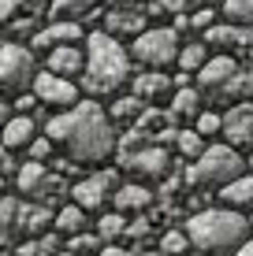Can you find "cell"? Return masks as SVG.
Segmentation results:
<instances>
[{"instance_id": "cell-21", "label": "cell", "mask_w": 253, "mask_h": 256, "mask_svg": "<svg viewBox=\"0 0 253 256\" xmlns=\"http://www.w3.org/2000/svg\"><path fill=\"white\" fill-rule=\"evenodd\" d=\"M220 200L227 208H242V204H253V178L249 174H242V178L227 182V186L220 190Z\"/></svg>"}, {"instance_id": "cell-50", "label": "cell", "mask_w": 253, "mask_h": 256, "mask_svg": "<svg viewBox=\"0 0 253 256\" xmlns=\"http://www.w3.org/2000/svg\"><path fill=\"white\" fill-rule=\"evenodd\" d=\"M220 4H223V0H220Z\"/></svg>"}, {"instance_id": "cell-23", "label": "cell", "mask_w": 253, "mask_h": 256, "mask_svg": "<svg viewBox=\"0 0 253 256\" xmlns=\"http://www.w3.org/2000/svg\"><path fill=\"white\" fill-rule=\"evenodd\" d=\"M197 104H201V96H197V90H179L175 96H171V112L168 116L171 119H182V116H201V112H197Z\"/></svg>"}, {"instance_id": "cell-3", "label": "cell", "mask_w": 253, "mask_h": 256, "mask_svg": "<svg viewBox=\"0 0 253 256\" xmlns=\"http://www.w3.org/2000/svg\"><path fill=\"white\" fill-rule=\"evenodd\" d=\"M249 223L231 208H208L186 219V238L190 245H197L201 252H231L238 245H246Z\"/></svg>"}, {"instance_id": "cell-15", "label": "cell", "mask_w": 253, "mask_h": 256, "mask_svg": "<svg viewBox=\"0 0 253 256\" xmlns=\"http://www.w3.org/2000/svg\"><path fill=\"white\" fill-rule=\"evenodd\" d=\"M86 60H82V48H52L49 52V74L71 82V74H82Z\"/></svg>"}, {"instance_id": "cell-13", "label": "cell", "mask_w": 253, "mask_h": 256, "mask_svg": "<svg viewBox=\"0 0 253 256\" xmlns=\"http://www.w3.org/2000/svg\"><path fill=\"white\" fill-rule=\"evenodd\" d=\"M234 74H238V64H234L231 56H216V60H208V64L197 70V82H201V90L216 93V90H223Z\"/></svg>"}, {"instance_id": "cell-36", "label": "cell", "mask_w": 253, "mask_h": 256, "mask_svg": "<svg viewBox=\"0 0 253 256\" xmlns=\"http://www.w3.org/2000/svg\"><path fill=\"white\" fill-rule=\"evenodd\" d=\"M49 152H52V141L49 138H34L30 141V164H45Z\"/></svg>"}, {"instance_id": "cell-6", "label": "cell", "mask_w": 253, "mask_h": 256, "mask_svg": "<svg viewBox=\"0 0 253 256\" xmlns=\"http://www.w3.org/2000/svg\"><path fill=\"white\" fill-rule=\"evenodd\" d=\"M38 67H34V52L23 45H0V90H23L34 82Z\"/></svg>"}, {"instance_id": "cell-27", "label": "cell", "mask_w": 253, "mask_h": 256, "mask_svg": "<svg viewBox=\"0 0 253 256\" xmlns=\"http://www.w3.org/2000/svg\"><path fill=\"white\" fill-rule=\"evenodd\" d=\"M82 223H86V212H82V208H75V204H67V208L56 216V223H52V226L75 238V234H82Z\"/></svg>"}, {"instance_id": "cell-26", "label": "cell", "mask_w": 253, "mask_h": 256, "mask_svg": "<svg viewBox=\"0 0 253 256\" xmlns=\"http://www.w3.org/2000/svg\"><path fill=\"white\" fill-rule=\"evenodd\" d=\"M208 64V48H205V41H197V45H186V48H179V67L186 70H201Z\"/></svg>"}, {"instance_id": "cell-17", "label": "cell", "mask_w": 253, "mask_h": 256, "mask_svg": "<svg viewBox=\"0 0 253 256\" xmlns=\"http://www.w3.org/2000/svg\"><path fill=\"white\" fill-rule=\"evenodd\" d=\"M205 45H227V48H253V26H212L205 34Z\"/></svg>"}, {"instance_id": "cell-2", "label": "cell", "mask_w": 253, "mask_h": 256, "mask_svg": "<svg viewBox=\"0 0 253 256\" xmlns=\"http://www.w3.org/2000/svg\"><path fill=\"white\" fill-rule=\"evenodd\" d=\"M130 74V56L123 52L116 38H108L104 30L90 34L86 38V74H82V86L90 93H112L127 82Z\"/></svg>"}, {"instance_id": "cell-37", "label": "cell", "mask_w": 253, "mask_h": 256, "mask_svg": "<svg viewBox=\"0 0 253 256\" xmlns=\"http://www.w3.org/2000/svg\"><path fill=\"white\" fill-rule=\"evenodd\" d=\"M71 252L78 256V252H97V238L93 234H75L71 238Z\"/></svg>"}, {"instance_id": "cell-45", "label": "cell", "mask_w": 253, "mask_h": 256, "mask_svg": "<svg viewBox=\"0 0 253 256\" xmlns=\"http://www.w3.org/2000/svg\"><path fill=\"white\" fill-rule=\"evenodd\" d=\"M108 4H127V0H108Z\"/></svg>"}, {"instance_id": "cell-42", "label": "cell", "mask_w": 253, "mask_h": 256, "mask_svg": "<svg viewBox=\"0 0 253 256\" xmlns=\"http://www.w3.org/2000/svg\"><path fill=\"white\" fill-rule=\"evenodd\" d=\"M0 171H12V156H8L4 145H0Z\"/></svg>"}, {"instance_id": "cell-33", "label": "cell", "mask_w": 253, "mask_h": 256, "mask_svg": "<svg viewBox=\"0 0 253 256\" xmlns=\"http://www.w3.org/2000/svg\"><path fill=\"white\" fill-rule=\"evenodd\" d=\"M186 245H190V238L179 234V230H168L160 238V252H168V256H182V252H186Z\"/></svg>"}, {"instance_id": "cell-49", "label": "cell", "mask_w": 253, "mask_h": 256, "mask_svg": "<svg viewBox=\"0 0 253 256\" xmlns=\"http://www.w3.org/2000/svg\"><path fill=\"white\" fill-rule=\"evenodd\" d=\"M249 167H253V156H249Z\"/></svg>"}, {"instance_id": "cell-43", "label": "cell", "mask_w": 253, "mask_h": 256, "mask_svg": "<svg viewBox=\"0 0 253 256\" xmlns=\"http://www.w3.org/2000/svg\"><path fill=\"white\" fill-rule=\"evenodd\" d=\"M231 256H253V242H246V245H238Z\"/></svg>"}, {"instance_id": "cell-9", "label": "cell", "mask_w": 253, "mask_h": 256, "mask_svg": "<svg viewBox=\"0 0 253 256\" xmlns=\"http://www.w3.org/2000/svg\"><path fill=\"white\" fill-rule=\"evenodd\" d=\"M123 167L134 171L138 178H160V174H168L171 156H168V148H160V145H142L138 152L123 156Z\"/></svg>"}, {"instance_id": "cell-14", "label": "cell", "mask_w": 253, "mask_h": 256, "mask_svg": "<svg viewBox=\"0 0 253 256\" xmlns=\"http://www.w3.org/2000/svg\"><path fill=\"white\" fill-rule=\"evenodd\" d=\"M145 19L149 15L145 12H134V8H116V12L104 15V26H108V38H116V34H145Z\"/></svg>"}, {"instance_id": "cell-19", "label": "cell", "mask_w": 253, "mask_h": 256, "mask_svg": "<svg viewBox=\"0 0 253 256\" xmlns=\"http://www.w3.org/2000/svg\"><path fill=\"white\" fill-rule=\"evenodd\" d=\"M116 208H119V216L123 212H142V208H149L153 204V193L145 190V186H119L116 193Z\"/></svg>"}, {"instance_id": "cell-40", "label": "cell", "mask_w": 253, "mask_h": 256, "mask_svg": "<svg viewBox=\"0 0 253 256\" xmlns=\"http://www.w3.org/2000/svg\"><path fill=\"white\" fill-rule=\"evenodd\" d=\"M97 256H134V252H130V249H123V245H104V249H101Z\"/></svg>"}, {"instance_id": "cell-30", "label": "cell", "mask_w": 253, "mask_h": 256, "mask_svg": "<svg viewBox=\"0 0 253 256\" xmlns=\"http://www.w3.org/2000/svg\"><path fill=\"white\" fill-rule=\"evenodd\" d=\"M127 234V219L119 216V212H112V216H104L97 223V238H104V242H116V238Z\"/></svg>"}, {"instance_id": "cell-18", "label": "cell", "mask_w": 253, "mask_h": 256, "mask_svg": "<svg viewBox=\"0 0 253 256\" xmlns=\"http://www.w3.org/2000/svg\"><path fill=\"white\" fill-rule=\"evenodd\" d=\"M15 223L23 226V234H41L52 226V212L45 204H23L19 216H15Z\"/></svg>"}, {"instance_id": "cell-47", "label": "cell", "mask_w": 253, "mask_h": 256, "mask_svg": "<svg viewBox=\"0 0 253 256\" xmlns=\"http://www.w3.org/2000/svg\"><path fill=\"white\" fill-rule=\"evenodd\" d=\"M246 223H249V226H253V216H249V219H246Z\"/></svg>"}, {"instance_id": "cell-48", "label": "cell", "mask_w": 253, "mask_h": 256, "mask_svg": "<svg viewBox=\"0 0 253 256\" xmlns=\"http://www.w3.org/2000/svg\"><path fill=\"white\" fill-rule=\"evenodd\" d=\"M60 256H75V252H60Z\"/></svg>"}, {"instance_id": "cell-24", "label": "cell", "mask_w": 253, "mask_h": 256, "mask_svg": "<svg viewBox=\"0 0 253 256\" xmlns=\"http://www.w3.org/2000/svg\"><path fill=\"white\" fill-rule=\"evenodd\" d=\"M223 15L227 26H253V0H223Z\"/></svg>"}, {"instance_id": "cell-34", "label": "cell", "mask_w": 253, "mask_h": 256, "mask_svg": "<svg viewBox=\"0 0 253 256\" xmlns=\"http://www.w3.org/2000/svg\"><path fill=\"white\" fill-rule=\"evenodd\" d=\"M197 4H201V0H160V8L171 12L175 19H190V15L197 12Z\"/></svg>"}, {"instance_id": "cell-29", "label": "cell", "mask_w": 253, "mask_h": 256, "mask_svg": "<svg viewBox=\"0 0 253 256\" xmlns=\"http://www.w3.org/2000/svg\"><path fill=\"white\" fill-rule=\"evenodd\" d=\"M175 145H179L182 156H190V160H197V156L205 152V138L197 134V130H179V134H175Z\"/></svg>"}, {"instance_id": "cell-46", "label": "cell", "mask_w": 253, "mask_h": 256, "mask_svg": "<svg viewBox=\"0 0 253 256\" xmlns=\"http://www.w3.org/2000/svg\"><path fill=\"white\" fill-rule=\"evenodd\" d=\"M0 193H4V174H0Z\"/></svg>"}, {"instance_id": "cell-1", "label": "cell", "mask_w": 253, "mask_h": 256, "mask_svg": "<svg viewBox=\"0 0 253 256\" xmlns=\"http://www.w3.org/2000/svg\"><path fill=\"white\" fill-rule=\"evenodd\" d=\"M45 138L52 145L67 148V156L82 160V164H97L116 148V134H112L108 116L101 112V104H90V100L75 104L71 112H64L56 119H49Z\"/></svg>"}, {"instance_id": "cell-41", "label": "cell", "mask_w": 253, "mask_h": 256, "mask_svg": "<svg viewBox=\"0 0 253 256\" xmlns=\"http://www.w3.org/2000/svg\"><path fill=\"white\" fill-rule=\"evenodd\" d=\"M19 256H38V242H26V245H19Z\"/></svg>"}, {"instance_id": "cell-31", "label": "cell", "mask_w": 253, "mask_h": 256, "mask_svg": "<svg viewBox=\"0 0 253 256\" xmlns=\"http://www.w3.org/2000/svg\"><path fill=\"white\" fill-rule=\"evenodd\" d=\"M45 0H0V22H12L23 12H38Z\"/></svg>"}, {"instance_id": "cell-11", "label": "cell", "mask_w": 253, "mask_h": 256, "mask_svg": "<svg viewBox=\"0 0 253 256\" xmlns=\"http://www.w3.org/2000/svg\"><path fill=\"white\" fill-rule=\"evenodd\" d=\"M223 134H227L231 148L249 145L253 141V104H234L227 116H223Z\"/></svg>"}, {"instance_id": "cell-8", "label": "cell", "mask_w": 253, "mask_h": 256, "mask_svg": "<svg viewBox=\"0 0 253 256\" xmlns=\"http://www.w3.org/2000/svg\"><path fill=\"white\" fill-rule=\"evenodd\" d=\"M19 190H23L30 200H38V204H41V200L56 197V193L64 190V182H60L45 164H23V171H19Z\"/></svg>"}, {"instance_id": "cell-20", "label": "cell", "mask_w": 253, "mask_h": 256, "mask_svg": "<svg viewBox=\"0 0 253 256\" xmlns=\"http://www.w3.org/2000/svg\"><path fill=\"white\" fill-rule=\"evenodd\" d=\"M168 90H171V78L168 74H156V70L134 78V96H138V100H156V96H164Z\"/></svg>"}, {"instance_id": "cell-39", "label": "cell", "mask_w": 253, "mask_h": 256, "mask_svg": "<svg viewBox=\"0 0 253 256\" xmlns=\"http://www.w3.org/2000/svg\"><path fill=\"white\" fill-rule=\"evenodd\" d=\"M127 234H130V238H145V234H149V219H138V223H127Z\"/></svg>"}, {"instance_id": "cell-28", "label": "cell", "mask_w": 253, "mask_h": 256, "mask_svg": "<svg viewBox=\"0 0 253 256\" xmlns=\"http://www.w3.org/2000/svg\"><path fill=\"white\" fill-rule=\"evenodd\" d=\"M145 112V104L138 100V96H119L116 104H112V119L116 122H130V119H138Z\"/></svg>"}, {"instance_id": "cell-5", "label": "cell", "mask_w": 253, "mask_h": 256, "mask_svg": "<svg viewBox=\"0 0 253 256\" xmlns=\"http://www.w3.org/2000/svg\"><path fill=\"white\" fill-rule=\"evenodd\" d=\"M138 64H149V67H164L171 64V60H179V34L175 30H145L134 38V45H130Z\"/></svg>"}, {"instance_id": "cell-44", "label": "cell", "mask_w": 253, "mask_h": 256, "mask_svg": "<svg viewBox=\"0 0 253 256\" xmlns=\"http://www.w3.org/2000/svg\"><path fill=\"white\" fill-rule=\"evenodd\" d=\"M8 119H12V116H8V104H4V100H0V130H4V126H8Z\"/></svg>"}, {"instance_id": "cell-10", "label": "cell", "mask_w": 253, "mask_h": 256, "mask_svg": "<svg viewBox=\"0 0 253 256\" xmlns=\"http://www.w3.org/2000/svg\"><path fill=\"white\" fill-rule=\"evenodd\" d=\"M112 190H116V174H108V171L93 174V178H82V182L75 186V208H82V212L101 208L104 197H108Z\"/></svg>"}, {"instance_id": "cell-4", "label": "cell", "mask_w": 253, "mask_h": 256, "mask_svg": "<svg viewBox=\"0 0 253 256\" xmlns=\"http://www.w3.org/2000/svg\"><path fill=\"white\" fill-rule=\"evenodd\" d=\"M242 171H246V164H242V156L231 145H208L197 156V164L186 171V182L190 186H220L223 190L227 182L242 178Z\"/></svg>"}, {"instance_id": "cell-25", "label": "cell", "mask_w": 253, "mask_h": 256, "mask_svg": "<svg viewBox=\"0 0 253 256\" xmlns=\"http://www.w3.org/2000/svg\"><path fill=\"white\" fill-rule=\"evenodd\" d=\"M220 93L231 96V100H238V104H246V96L253 93V70H238V74H234Z\"/></svg>"}, {"instance_id": "cell-12", "label": "cell", "mask_w": 253, "mask_h": 256, "mask_svg": "<svg viewBox=\"0 0 253 256\" xmlns=\"http://www.w3.org/2000/svg\"><path fill=\"white\" fill-rule=\"evenodd\" d=\"M75 41H82V26L78 22H52L45 30L34 34V48H75Z\"/></svg>"}, {"instance_id": "cell-22", "label": "cell", "mask_w": 253, "mask_h": 256, "mask_svg": "<svg viewBox=\"0 0 253 256\" xmlns=\"http://www.w3.org/2000/svg\"><path fill=\"white\" fill-rule=\"evenodd\" d=\"M97 8V0H52V22H75L78 15H90Z\"/></svg>"}, {"instance_id": "cell-35", "label": "cell", "mask_w": 253, "mask_h": 256, "mask_svg": "<svg viewBox=\"0 0 253 256\" xmlns=\"http://www.w3.org/2000/svg\"><path fill=\"white\" fill-rule=\"evenodd\" d=\"M216 130H223V116H216V112H201V116H197V134L208 138V134H216Z\"/></svg>"}, {"instance_id": "cell-7", "label": "cell", "mask_w": 253, "mask_h": 256, "mask_svg": "<svg viewBox=\"0 0 253 256\" xmlns=\"http://www.w3.org/2000/svg\"><path fill=\"white\" fill-rule=\"evenodd\" d=\"M34 100L49 104V108L71 112L78 104V90H75V82H64V78H56V74L45 70V74H34Z\"/></svg>"}, {"instance_id": "cell-32", "label": "cell", "mask_w": 253, "mask_h": 256, "mask_svg": "<svg viewBox=\"0 0 253 256\" xmlns=\"http://www.w3.org/2000/svg\"><path fill=\"white\" fill-rule=\"evenodd\" d=\"M15 216H19V204H15L12 197H0V238H8V234H12Z\"/></svg>"}, {"instance_id": "cell-16", "label": "cell", "mask_w": 253, "mask_h": 256, "mask_svg": "<svg viewBox=\"0 0 253 256\" xmlns=\"http://www.w3.org/2000/svg\"><path fill=\"white\" fill-rule=\"evenodd\" d=\"M34 134H38L34 119H30V116H15V119H8V126H4V138H0V145H4L8 152H12V148H30Z\"/></svg>"}, {"instance_id": "cell-38", "label": "cell", "mask_w": 253, "mask_h": 256, "mask_svg": "<svg viewBox=\"0 0 253 256\" xmlns=\"http://www.w3.org/2000/svg\"><path fill=\"white\" fill-rule=\"evenodd\" d=\"M190 26H194V30H205V34H208V30L216 26V22H212V12H208V8L194 12V15H190Z\"/></svg>"}]
</instances>
